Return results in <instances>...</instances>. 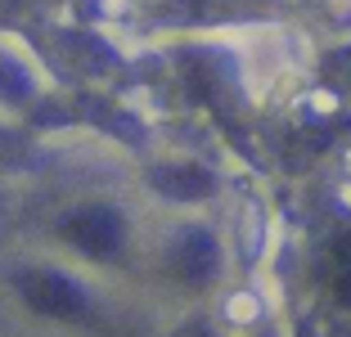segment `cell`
I'll use <instances>...</instances> for the list:
<instances>
[{
  "mask_svg": "<svg viewBox=\"0 0 351 337\" xmlns=\"http://www.w3.org/2000/svg\"><path fill=\"white\" fill-rule=\"evenodd\" d=\"M59 234L73 247H82L86 256H113L117 247H122L126 225H122V216H117L113 207H82V212L63 216Z\"/></svg>",
  "mask_w": 351,
  "mask_h": 337,
  "instance_id": "1",
  "label": "cell"
},
{
  "mask_svg": "<svg viewBox=\"0 0 351 337\" xmlns=\"http://www.w3.org/2000/svg\"><path fill=\"white\" fill-rule=\"evenodd\" d=\"M149 180H154V189L162 198H180V203H198V198L212 194V175L203 171V166H154L149 171Z\"/></svg>",
  "mask_w": 351,
  "mask_h": 337,
  "instance_id": "4",
  "label": "cell"
},
{
  "mask_svg": "<svg viewBox=\"0 0 351 337\" xmlns=\"http://www.w3.org/2000/svg\"><path fill=\"white\" fill-rule=\"evenodd\" d=\"M19 292L32 310L54 315V319H68V315H82L86 310V292L68 275H54V270H23Z\"/></svg>",
  "mask_w": 351,
  "mask_h": 337,
  "instance_id": "2",
  "label": "cell"
},
{
  "mask_svg": "<svg viewBox=\"0 0 351 337\" xmlns=\"http://www.w3.org/2000/svg\"><path fill=\"white\" fill-rule=\"evenodd\" d=\"M171 266L189 279V284H207V279L217 275V238L207 234V229H180L171 243Z\"/></svg>",
  "mask_w": 351,
  "mask_h": 337,
  "instance_id": "3",
  "label": "cell"
}]
</instances>
